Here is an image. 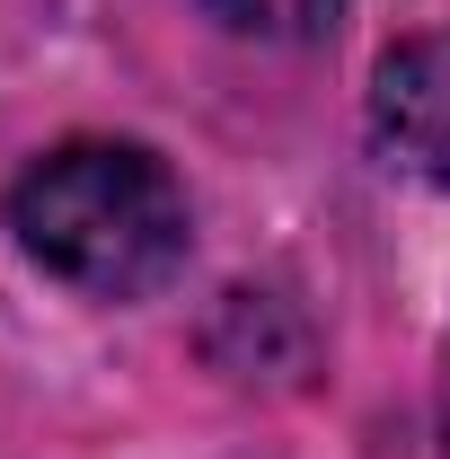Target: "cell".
I'll return each mask as SVG.
<instances>
[{
	"label": "cell",
	"mask_w": 450,
	"mask_h": 459,
	"mask_svg": "<svg viewBox=\"0 0 450 459\" xmlns=\"http://www.w3.org/2000/svg\"><path fill=\"white\" fill-rule=\"evenodd\" d=\"M9 238L27 247V265H45L54 283L89 291V300H142L186 265L195 212L160 151L80 133L18 169Z\"/></svg>",
	"instance_id": "obj_1"
},
{
	"label": "cell",
	"mask_w": 450,
	"mask_h": 459,
	"mask_svg": "<svg viewBox=\"0 0 450 459\" xmlns=\"http://www.w3.org/2000/svg\"><path fill=\"white\" fill-rule=\"evenodd\" d=\"M371 142L424 186H450V27L406 36L371 71Z\"/></svg>",
	"instance_id": "obj_2"
},
{
	"label": "cell",
	"mask_w": 450,
	"mask_h": 459,
	"mask_svg": "<svg viewBox=\"0 0 450 459\" xmlns=\"http://www.w3.org/2000/svg\"><path fill=\"white\" fill-rule=\"evenodd\" d=\"M229 36H256V45H318L336 36L344 0H203Z\"/></svg>",
	"instance_id": "obj_3"
},
{
	"label": "cell",
	"mask_w": 450,
	"mask_h": 459,
	"mask_svg": "<svg viewBox=\"0 0 450 459\" xmlns=\"http://www.w3.org/2000/svg\"><path fill=\"white\" fill-rule=\"evenodd\" d=\"M442 459H450V344H442Z\"/></svg>",
	"instance_id": "obj_4"
}]
</instances>
